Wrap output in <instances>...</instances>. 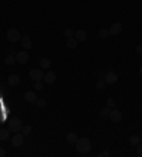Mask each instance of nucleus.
Listing matches in <instances>:
<instances>
[{"mask_svg":"<svg viewBox=\"0 0 142 157\" xmlns=\"http://www.w3.org/2000/svg\"><path fill=\"white\" fill-rule=\"evenodd\" d=\"M24 99H26V102L36 103V101H37V95H36L34 91H27V92L24 93Z\"/></svg>","mask_w":142,"mask_h":157,"instance_id":"9b49d317","label":"nucleus"},{"mask_svg":"<svg viewBox=\"0 0 142 157\" xmlns=\"http://www.w3.org/2000/svg\"><path fill=\"white\" fill-rule=\"evenodd\" d=\"M108 106L109 108H115V105H117V102H115V99H112V98H108Z\"/></svg>","mask_w":142,"mask_h":157,"instance_id":"cd10ccee","label":"nucleus"},{"mask_svg":"<svg viewBox=\"0 0 142 157\" xmlns=\"http://www.w3.org/2000/svg\"><path fill=\"white\" fill-rule=\"evenodd\" d=\"M104 81L107 85H114V83H117V81H118V75L115 74V72H112V71H109V72L105 74Z\"/></svg>","mask_w":142,"mask_h":157,"instance_id":"423d86ee","label":"nucleus"},{"mask_svg":"<svg viewBox=\"0 0 142 157\" xmlns=\"http://www.w3.org/2000/svg\"><path fill=\"white\" fill-rule=\"evenodd\" d=\"M77 139H78V136H77V133H74V132H71V133L67 134V142H68V143H76Z\"/></svg>","mask_w":142,"mask_h":157,"instance_id":"6ab92c4d","label":"nucleus"},{"mask_svg":"<svg viewBox=\"0 0 142 157\" xmlns=\"http://www.w3.org/2000/svg\"><path fill=\"white\" fill-rule=\"evenodd\" d=\"M104 86H105V81H104V79H99L98 83H97V89H98V91H101Z\"/></svg>","mask_w":142,"mask_h":157,"instance_id":"bb28decb","label":"nucleus"},{"mask_svg":"<svg viewBox=\"0 0 142 157\" xmlns=\"http://www.w3.org/2000/svg\"><path fill=\"white\" fill-rule=\"evenodd\" d=\"M122 24L121 23H114L112 26H111V27H109V36H115V37H117V36H119V34H121V33H122Z\"/></svg>","mask_w":142,"mask_h":157,"instance_id":"0eeeda50","label":"nucleus"},{"mask_svg":"<svg viewBox=\"0 0 142 157\" xmlns=\"http://www.w3.org/2000/svg\"><path fill=\"white\" fill-rule=\"evenodd\" d=\"M31 132H33V127L30 125H26V126H23L21 127V133L24 134V136H30L31 134Z\"/></svg>","mask_w":142,"mask_h":157,"instance_id":"412c9836","label":"nucleus"},{"mask_svg":"<svg viewBox=\"0 0 142 157\" xmlns=\"http://www.w3.org/2000/svg\"><path fill=\"white\" fill-rule=\"evenodd\" d=\"M21 46H23V48L26 51L30 50V48H33V41H31V38L27 37V36L21 37Z\"/></svg>","mask_w":142,"mask_h":157,"instance_id":"f8f14e48","label":"nucleus"},{"mask_svg":"<svg viewBox=\"0 0 142 157\" xmlns=\"http://www.w3.org/2000/svg\"><path fill=\"white\" fill-rule=\"evenodd\" d=\"M139 74H141V77H142V67L139 68Z\"/></svg>","mask_w":142,"mask_h":157,"instance_id":"473e14b6","label":"nucleus"},{"mask_svg":"<svg viewBox=\"0 0 142 157\" xmlns=\"http://www.w3.org/2000/svg\"><path fill=\"white\" fill-rule=\"evenodd\" d=\"M10 137V130L9 129H0V140H9Z\"/></svg>","mask_w":142,"mask_h":157,"instance_id":"dca6fc26","label":"nucleus"},{"mask_svg":"<svg viewBox=\"0 0 142 157\" xmlns=\"http://www.w3.org/2000/svg\"><path fill=\"white\" fill-rule=\"evenodd\" d=\"M44 82L46 83H54V81L57 79V74L54 71H47L46 74H44Z\"/></svg>","mask_w":142,"mask_h":157,"instance_id":"9d476101","label":"nucleus"},{"mask_svg":"<svg viewBox=\"0 0 142 157\" xmlns=\"http://www.w3.org/2000/svg\"><path fill=\"white\" fill-rule=\"evenodd\" d=\"M74 34H76V33L73 31L71 28H67L66 31H64V36H66L67 38H71V37H74Z\"/></svg>","mask_w":142,"mask_h":157,"instance_id":"5701e85b","label":"nucleus"},{"mask_svg":"<svg viewBox=\"0 0 142 157\" xmlns=\"http://www.w3.org/2000/svg\"><path fill=\"white\" fill-rule=\"evenodd\" d=\"M109 119L112 120L114 123H118V122H121V119H122V113L118 111V109H114V111L109 112Z\"/></svg>","mask_w":142,"mask_h":157,"instance_id":"1a4fd4ad","label":"nucleus"},{"mask_svg":"<svg viewBox=\"0 0 142 157\" xmlns=\"http://www.w3.org/2000/svg\"><path fill=\"white\" fill-rule=\"evenodd\" d=\"M7 40L10 42H17L19 40H21V34L17 28H9L7 30Z\"/></svg>","mask_w":142,"mask_h":157,"instance_id":"7ed1b4c3","label":"nucleus"},{"mask_svg":"<svg viewBox=\"0 0 142 157\" xmlns=\"http://www.w3.org/2000/svg\"><path fill=\"white\" fill-rule=\"evenodd\" d=\"M0 91H3V89H2V85H0Z\"/></svg>","mask_w":142,"mask_h":157,"instance_id":"f704fd0d","label":"nucleus"},{"mask_svg":"<svg viewBox=\"0 0 142 157\" xmlns=\"http://www.w3.org/2000/svg\"><path fill=\"white\" fill-rule=\"evenodd\" d=\"M21 127H23L21 120H20L19 118H14V119L10 122V125H9L7 129H9L11 133H19V132H21Z\"/></svg>","mask_w":142,"mask_h":157,"instance_id":"f03ea898","label":"nucleus"},{"mask_svg":"<svg viewBox=\"0 0 142 157\" xmlns=\"http://www.w3.org/2000/svg\"><path fill=\"white\" fill-rule=\"evenodd\" d=\"M7 82H9V85H11V86H17L20 83V77L19 75H10L9 79H7Z\"/></svg>","mask_w":142,"mask_h":157,"instance_id":"4468645a","label":"nucleus"},{"mask_svg":"<svg viewBox=\"0 0 142 157\" xmlns=\"http://www.w3.org/2000/svg\"><path fill=\"white\" fill-rule=\"evenodd\" d=\"M7 153H6V150L3 147H0V157H5Z\"/></svg>","mask_w":142,"mask_h":157,"instance_id":"7c9ffc66","label":"nucleus"},{"mask_svg":"<svg viewBox=\"0 0 142 157\" xmlns=\"http://www.w3.org/2000/svg\"><path fill=\"white\" fill-rule=\"evenodd\" d=\"M137 52H138V54H142V44L137 46Z\"/></svg>","mask_w":142,"mask_h":157,"instance_id":"2f4dec72","label":"nucleus"},{"mask_svg":"<svg viewBox=\"0 0 142 157\" xmlns=\"http://www.w3.org/2000/svg\"><path fill=\"white\" fill-rule=\"evenodd\" d=\"M97 156H107V157H108V156H111V153H109L108 152V150H104V152H101V153H97Z\"/></svg>","mask_w":142,"mask_h":157,"instance_id":"c756f323","label":"nucleus"},{"mask_svg":"<svg viewBox=\"0 0 142 157\" xmlns=\"http://www.w3.org/2000/svg\"><path fill=\"white\" fill-rule=\"evenodd\" d=\"M141 106H142V102H141Z\"/></svg>","mask_w":142,"mask_h":157,"instance_id":"c9c22d12","label":"nucleus"},{"mask_svg":"<svg viewBox=\"0 0 142 157\" xmlns=\"http://www.w3.org/2000/svg\"><path fill=\"white\" fill-rule=\"evenodd\" d=\"M109 112H111V111H109L108 108H104L102 111L99 112V116H101V118H107V116L109 115Z\"/></svg>","mask_w":142,"mask_h":157,"instance_id":"b1692460","label":"nucleus"},{"mask_svg":"<svg viewBox=\"0 0 142 157\" xmlns=\"http://www.w3.org/2000/svg\"><path fill=\"white\" fill-rule=\"evenodd\" d=\"M74 37H76L77 41H85V40L88 38V34H87V31H84V30H78V31H76Z\"/></svg>","mask_w":142,"mask_h":157,"instance_id":"ddd939ff","label":"nucleus"},{"mask_svg":"<svg viewBox=\"0 0 142 157\" xmlns=\"http://www.w3.org/2000/svg\"><path fill=\"white\" fill-rule=\"evenodd\" d=\"M36 103H37V106H40V108H44V106H46V101H44L43 98H38L37 101H36Z\"/></svg>","mask_w":142,"mask_h":157,"instance_id":"a878e982","label":"nucleus"},{"mask_svg":"<svg viewBox=\"0 0 142 157\" xmlns=\"http://www.w3.org/2000/svg\"><path fill=\"white\" fill-rule=\"evenodd\" d=\"M139 143H141V137H139V136H137V134L129 136V144H132V146H138Z\"/></svg>","mask_w":142,"mask_h":157,"instance_id":"f3484780","label":"nucleus"},{"mask_svg":"<svg viewBox=\"0 0 142 157\" xmlns=\"http://www.w3.org/2000/svg\"><path fill=\"white\" fill-rule=\"evenodd\" d=\"M137 154H138L139 157H142V143H139V144L137 146Z\"/></svg>","mask_w":142,"mask_h":157,"instance_id":"c85d7f7f","label":"nucleus"},{"mask_svg":"<svg viewBox=\"0 0 142 157\" xmlns=\"http://www.w3.org/2000/svg\"><path fill=\"white\" fill-rule=\"evenodd\" d=\"M14 62H16V57H14L13 54H9V55L5 58V64L6 65H14Z\"/></svg>","mask_w":142,"mask_h":157,"instance_id":"aec40b11","label":"nucleus"},{"mask_svg":"<svg viewBox=\"0 0 142 157\" xmlns=\"http://www.w3.org/2000/svg\"><path fill=\"white\" fill-rule=\"evenodd\" d=\"M24 143V134L23 133H14V136H11V144L14 147H20Z\"/></svg>","mask_w":142,"mask_h":157,"instance_id":"39448f33","label":"nucleus"},{"mask_svg":"<svg viewBox=\"0 0 142 157\" xmlns=\"http://www.w3.org/2000/svg\"><path fill=\"white\" fill-rule=\"evenodd\" d=\"M28 52L26 50L24 51H20V52H17V54H16V62H17V64H26V62H27L28 61Z\"/></svg>","mask_w":142,"mask_h":157,"instance_id":"6e6552de","label":"nucleus"},{"mask_svg":"<svg viewBox=\"0 0 142 157\" xmlns=\"http://www.w3.org/2000/svg\"><path fill=\"white\" fill-rule=\"evenodd\" d=\"M50 65H51V61L48 60V58H41V60H40V67H41V69H48Z\"/></svg>","mask_w":142,"mask_h":157,"instance_id":"a211bd4d","label":"nucleus"},{"mask_svg":"<svg viewBox=\"0 0 142 157\" xmlns=\"http://www.w3.org/2000/svg\"><path fill=\"white\" fill-rule=\"evenodd\" d=\"M28 77L33 79L34 82L36 81H41L43 78H44V72H43V69H40V68H34V69H31L30 72H28Z\"/></svg>","mask_w":142,"mask_h":157,"instance_id":"20e7f679","label":"nucleus"},{"mask_svg":"<svg viewBox=\"0 0 142 157\" xmlns=\"http://www.w3.org/2000/svg\"><path fill=\"white\" fill-rule=\"evenodd\" d=\"M34 89H36V91H41L43 89V82L41 81H36V82H34Z\"/></svg>","mask_w":142,"mask_h":157,"instance_id":"393cba45","label":"nucleus"},{"mask_svg":"<svg viewBox=\"0 0 142 157\" xmlns=\"http://www.w3.org/2000/svg\"><path fill=\"white\" fill-rule=\"evenodd\" d=\"M139 137H141V143H142V134H141V136H139Z\"/></svg>","mask_w":142,"mask_h":157,"instance_id":"72a5a7b5","label":"nucleus"},{"mask_svg":"<svg viewBox=\"0 0 142 157\" xmlns=\"http://www.w3.org/2000/svg\"><path fill=\"white\" fill-rule=\"evenodd\" d=\"M76 149L80 154H87L91 150V140L88 137H78L76 143Z\"/></svg>","mask_w":142,"mask_h":157,"instance_id":"f257e3e1","label":"nucleus"},{"mask_svg":"<svg viewBox=\"0 0 142 157\" xmlns=\"http://www.w3.org/2000/svg\"><path fill=\"white\" fill-rule=\"evenodd\" d=\"M77 46H78V41L76 40V37H71L67 40V48L74 50V48H77Z\"/></svg>","mask_w":142,"mask_h":157,"instance_id":"2eb2a0df","label":"nucleus"},{"mask_svg":"<svg viewBox=\"0 0 142 157\" xmlns=\"http://www.w3.org/2000/svg\"><path fill=\"white\" fill-rule=\"evenodd\" d=\"M108 36H109V31L107 30V28H101V30L98 31V37L99 38H107Z\"/></svg>","mask_w":142,"mask_h":157,"instance_id":"4be33fe9","label":"nucleus"}]
</instances>
